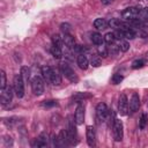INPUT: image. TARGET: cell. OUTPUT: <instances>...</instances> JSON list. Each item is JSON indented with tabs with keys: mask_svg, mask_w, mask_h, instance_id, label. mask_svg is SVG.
Listing matches in <instances>:
<instances>
[{
	"mask_svg": "<svg viewBox=\"0 0 148 148\" xmlns=\"http://www.w3.org/2000/svg\"><path fill=\"white\" fill-rule=\"evenodd\" d=\"M60 71H61V73L65 75V77H67L71 82L76 83V82L79 81V79H77V76H76V74H75V72H74V69H73L68 64H66V62L60 64Z\"/></svg>",
	"mask_w": 148,
	"mask_h": 148,
	"instance_id": "7a4b0ae2",
	"label": "cell"
},
{
	"mask_svg": "<svg viewBox=\"0 0 148 148\" xmlns=\"http://www.w3.org/2000/svg\"><path fill=\"white\" fill-rule=\"evenodd\" d=\"M31 89L32 92L37 96L42 95L44 92V81L40 76H34L31 80Z\"/></svg>",
	"mask_w": 148,
	"mask_h": 148,
	"instance_id": "277c9868",
	"label": "cell"
},
{
	"mask_svg": "<svg viewBox=\"0 0 148 148\" xmlns=\"http://www.w3.org/2000/svg\"><path fill=\"white\" fill-rule=\"evenodd\" d=\"M75 123L77 125H82L84 121V106L82 104H79L75 109Z\"/></svg>",
	"mask_w": 148,
	"mask_h": 148,
	"instance_id": "4fadbf2b",
	"label": "cell"
},
{
	"mask_svg": "<svg viewBox=\"0 0 148 148\" xmlns=\"http://www.w3.org/2000/svg\"><path fill=\"white\" fill-rule=\"evenodd\" d=\"M108 24L111 27V28H114V29H120V25H121V21L120 20H118V18H111L109 22H108Z\"/></svg>",
	"mask_w": 148,
	"mask_h": 148,
	"instance_id": "f546056e",
	"label": "cell"
},
{
	"mask_svg": "<svg viewBox=\"0 0 148 148\" xmlns=\"http://www.w3.org/2000/svg\"><path fill=\"white\" fill-rule=\"evenodd\" d=\"M57 139H58V147L71 146L69 138H68V134H67V131L66 130H61L60 133L57 135Z\"/></svg>",
	"mask_w": 148,
	"mask_h": 148,
	"instance_id": "30bf717a",
	"label": "cell"
},
{
	"mask_svg": "<svg viewBox=\"0 0 148 148\" xmlns=\"http://www.w3.org/2000/svg\"><path fill=\"white\" fill-rule=\"evenodd\" d=\"M108 51H109V54H111V56H116V54L120 51V49H119V45H116V44L113 43V44H109V46H108Z\"/></svg>",
	"mask_w": 148,
	"mask_h": 148,
	"instance_id": "d4e9b609",
	"label": "cell"
},
{
	"mask_svg": "<svg viewBox=\"0 0 148 148\" xmlns=\"http://www.w3.org/2000/svg\"><path fill=\"white\" fill-rule=\"evenodd\" d=\"M94 27L97 29V30H104L106 27H108V22L104 20V18H96L94 21Z\"/></svg>",
	"mask_w": 148,
	"mask_h": 148,
	"instance_id": "ffe728a7",
	"label": "cell"
},
{
	"mask_svg": "<svg viewBox=\"0 0 148 148\" xmlns=\"http://www.w3.org/2000/svg\"><path fill=\"white\" fill-rule=\"evenodd\" d=\"M97 52H98V56L105 58L109 56V51H108V46H104L103 44L102 45H98V49H97Z\"/></svg>",
	"mask_w": 148,
	"mask_h": 148,
	"instance_id": "83f0119b",
	"label": "cell"
},
{
	"mask_svg": "<svg viewBox=\"0 0 148 148\" xmlns=\"http://www.w3.org/2000/svg\"><path fill=\"white\" fill-rule=\"evenodd\" d=\"M147 57H148V52H147Z\"/></svg>",
	"mask_w": 148,
	"mask_h": 148,
	"instance_id": "60d3db41",
	"label": "cell"
},
{
	"mask_svg": "<svg viewBox=\"0 0 148 148\" xmlns=\"http://www.w3.org/2000/svg\"><path fill=\"white\" fill-rule=\"evenodd\" d=\"M112 132H113V139L116 141H121L123 136H124V127H123V123L118 119H114L113 124H112Z\"/></svg>",
	"mask_w": 148,
	"mask_h": 148,
	"instance_id": "5b68a950",
	"label": "cell"
},
{
	"mask_svg": "<svg viewBox=\"0 0 148 148\" xmlns=\"http://www.w3.org/2000/svg\"><path fill=\"white\" fill-rule=\"evenodd\" d=\"M42 105H43L44 108H53V106H57L58 103H57V101L50 99V101H44V102L42 103Z\"/></svg>",
	"mask_w": 148,
	"mask_h": 148,
	"instance_id": "8d00e7d4",
	"label": "cell"
},
{
	"mask_svg": "<svg viewBox=\"0 0 148 148\" xmlns=\"http://www.w3.org/2000/svg\"><path fill=\"white\" fill-rule=\"evenodd\" d=\"M62 38H64V44H65L68 49H73V47H74V45H75V39H74V37H73L72 35L65 34Z\"/></svg>",
	"mask_w": 148,
	"mask_h": 148,
	"instance_id": "ac0fdd59",
	"label": "cell"
},
{
	"mask_svg": "<svg viewBox=\"0 0 148 148\" xmlns=\"http://www.w3.org/2000/svg\"><path fill=\"white\" fill-rule=\"evenodd\" d=\"M3 142H5V146H6V147L13 146V140H12V138H10V136H5Z\"/></svg>",
	"mask_w": 148,
	"mask_h": 148,
	"instance_id": "f35d334b",
	"label": "cell"
},
{
	"mask_svg": "<svg viewBox=\"0 0 148 148\" xmlns=\"http://www.w3.org/2000/svg\"><path fill=\"white\" fill-rule=\"evenodd\" d=\"M66 131H67V134H68L71 145L76 143V128H75V126H74L73 120H69V121H68V128H67Z\"/></svg>",
	"mask_w": 148,
	"mask_h": 148,
	"instance_id": "5bb4252c",
	"label": "cell"
},
{
	"mask_svg": "<svg viewBox=\"0 0 148 148\" xmlns=\"http://www.w3.org/2000/svg\"><path fill=\"white\" fill-rule=\"evenodd\" d=\"M76 61H77V65L81 69H87L89 66V60L84 54H79Z\"/></svg>",
	"mask_w": 148,
	"mask_h": 148,
	"instance_id": "2e32d148",
	"label": "cell"
},
{
	"mask_svg": "<svg viewBox=\"0 0 148 148\" xmlns=\"http://www.w3.org/2000/svg\"><path fill=\"white\" fill-rule=\"evenodd\" d=\"M123 79L124 77H123L121 74H113L112 77H111V81H112L113 84H118V83H120L123 81Z\"/></svg>",
	"mask_w": 148,
	"mask_h": 148,
	"instance_id": "d590c367",
	"label": "cell"
},
{
	"mask_svg": "<svg viewBox=\"0 0 148 148\" xmlns=\"http://www.w3.org/2000/svg\"><path fill=\"white\" fill-rule=\"evenodd\" d=\"M112 1H113V0H101V2H102L103 5H105V6H106V5H110Z\"/></svg>",
	"mask_w": 148,
	"mask_h": 148,
	"instance_id": "ab89813d",
	"label": "cell"
},
{
	"mask_svg": "<svg viewBox=\"0 0 148 148\" xmlns=\"http://www.w3.org/2000/svg\"><path fill=\"white\" fill-rule=\"evenodd\" d=\"M96 116L101 121H105V119L109 116V110L105 103H98L96 106Z\"/></svg>",
	"mask_w": 148,
	"mask_h": 148,
	"instance_id": "ba28073f",
	"label": "cell"
},
{
	"mask_svg": "<svg viewBox=\"0 0 148 148\" xmlns=\"http://www.w3.org/2000/svg\"><path fill=\"white\" fill-rule=\"evenodd\" d=\"M116 39H117V38H116L114 32H108V34L104 36V42L108 43V44H113Z\"/></svg>",
	"mask_w": 148,
	"mask_h": 148,
	"instance_id": "4316f807",
	"label": "cell"
},
{
	"mask_svg": "<svg viewBox=\"0 0 148 148\" xmlns=\"http://www.w3.org/2000/svg\"><path fill=\"white\" fill-rule=\"evenodd\" d=\"M128 106H130V110L131 112H135L139 110L140 108V97L136 92H133L131 98H130V103H128Z\"/></svg>",
	"mask_w": 148,
	"mask_h": 148,
	"instance_id": "7c38bea8",
	"label": "cell"
},
{
	"mask_svg": "<svg viewBox=\"0 0 148 148\" xmlns=\"http://www.w3.org/2000/svg\"><path fill=\"white\" fill-rule=\"evenodd\" d=\"M86 136H87V143L89 147H94L96 143V133L95 128L92 126H87L86 130Z\"/></svg>",
	"mask_w": 148,
	"mask_h": 148,
	"instance_id": "9c48e42d",
	"label": "cell"
},
{
	"mask_svg": "<svg viewBox=\"0 0 148 148\" xmlns=\"http://www.w3.org/2000/svg\"><path fill=\"white\" fill-rule=\"evenodd\" d=\"M51 83L53 86H59L61 83V75L57 68L52 67V73H51Z\"/></svg>",
	"mask_w": 148,
	"mask_h": 148,
	"instance_id": "9a60e30c",
	"label": "cell"
},
{
	"mask_svg": "<svg viewBox=\"0 0 148 148\" xmlns=\"http://www.w3.org/2000/svg\"><path fill=\"white\" fill-rule=\"evenodd\" d=\"M50 52H51V54H52L54 58H57V59H60V58L62 57L61 47H59V46H57V45H53V44H52V46L50 47Z\"/></svg>",
	"mask_w": 148,
	"mask_h": 148,
	"instance_id": "44dd1931",
	"label": "cell"
},
{
	"mask_svg": "<svg viewBox=\"0 0 148 148\" xmlns=\"http://www.w3.org/2000/svg\"><path fill=\"white\" fill-rule=\"evenodd\" d=\"M128 99L125 94H121L118 99V112L120 116H126L128 112Z\"/></svg>",
	"mask_w": 148,
	"mask_h": 148,
	"instance_id": "8992f818",
	"label": "cell"
},
{
	"mask_svg": "<svg viewBox=\"0 0 148 148\" xmlns=\"http://www.w3.org/2000/svg\"><path fill=\"white\" fill-rule=\"evenodd\" d=\"M143 65H145V60L143 59H136V60H134L132 62V68L138 69V68H141Z\"/></svg>",
	"mask_w": 148,
	"mask_h": 148,
	"instance_id": "836d02e7",
	"label": "cell"
},
{
	"mask_svg": "<svg viewBox=\"0 0 148 148\" xmlns=\"http://www.w3.org/2000/svg\"><path fill=\"white\" fill-rule=\"evenodd\" d=\"M7 87V77H6V73L3 69L0 71V88L3 89Z\"/></svg>",
	"mask_w": 148,
	"mask_h": 148,
	"instance_id": "f1b7e54d",
	"label": "cell"
},
{
	"mask_svg": "<svg viewBox=\"0 0 148 148\" xmlns=\"http://www.w3.org/2000/svg\"><path fill=\"white\" fill-rule=\"evenodd\" d=\"M88 97H90V95L89 94H86V92H77V94H75L74 96H73V99L74 101H77V103H80L82 99H84V98H88Z\"/></svg>",
	"mask_w": 148,
	"mask_h": 148,
	"instance_id": "1f68e13d",
	"label": "cell"
},
{
	"mask_svg": "<svg viewBox=\"0 0 148 148\" xmlns=\"http://www.w3.org/2000/svg\"><path fill=\"white\" fill-rule=\"evenodd\" d=\"M90 38H91V42L95 45H102L103 42H104V37L99 32H92L91 36H90Z\"/></svg>",
	"mask_w": 148,
	"mask_h": 148,
	"instance_id": "d6986e66",
	"label": "cell"
},
{
	"mask_svg": "<svg viewBox=\"0 0 148 148\" xmlns=\"http://www.w3.org/2000/svg\"><path fill=\"white\" fill-rule=\"evenodd\" d=\"M13 92L14 89H12L10 87H6L3 89H1V94H0V103L2 106H8L12 103L13 99Z\"/></svg>",
	"mask_w": 148,
	"mask_h": 148,
	"instance_id": "3957f363",
	"label": "cell"
},
{
	"mask_svg": "<svg viewBox=\"0 0 148 148\" xmlns=\"http://www.w3.org/2000/svg\"><path fill=\"white\" fill-rule=\"evenodd\" d=\"M49 145V136L46 133H40L36 139H35V142L32 143L34 147H37V148H42V147H46Z\"/></svg>",
	"mask_w": 148,
	"mask_h": 148,
	"instance_id": "8fae6325",
	"label": "cell"
},
{
	"mask_svg": "<svg viewBox=\"0 0 148 148\" xmlns=\"http://www.w3.org/2000/svg\"><path fill=\"white\" fill-rule=\"evenodd\" d=\"M147 123H148L147 114L146 113H141V117L139 119V127H140V130H145L146 126H147Z\"/></svg>",
	"mask_w": 148,
	"mask_h": 148,
	"instance_id": "cb8c5ba5",
	"label": "cell"
},
{
	"mask_svg": "<svg viewBox=\"0 0 148 148\" xmlns=\"http://www.w3.org/2000/svg\"><path fill=\"white\" fill-rule=\"evenodd\" d=\"M138 18H140L141 21H147L148 22V7H145V8L140 9Z\"/></svg>",
	"mask_w": 148,
	"mask_h": 148,
	"instance_id": "484cf974",
	"label": "cell"
},
{
	"mask_svg": "<svg viewBox=\"0 0 148 148\" xmlns=\"http://www.w3.org/2000/svg\"><path fill=\"white\" fill-rule=\"evenodd\" d=\"M21 76L23 77L24 82H27V81L29 80V77H30V69H29L28 67L23 66V67L21 68Z\"/></svg>",
	"mask_w": 148,
	"mask_h": 148,
	"instance_id": "4dcf8cb0",
	"label": "cell"
},
{
	"mask_svg": "<svg viewBox=\"0 0 148 148\" xmlns=\"http://www.w3.org/2000/svg\"><path fill=\"white\" fill-rule=\"evenodd\" d=\"M13 89H14L15 95L18 98L23 97V95H24V80L21 76V74L20 75L17 74V75L14 76V80H13Z\"/></svg>",
	"mask_w": 148,
	"mask_h": 148,
	"instance_id": "6da1fadb",
	"label": "cell"
},
{
	"mask_svg": "<svg viewBox=\"0 0 148 148\" xmlns=\"http://www.w3.org/2000/svg\"><path fill=\"white\" fill-rule=\"evenodd\" d=\"M119 49H120L121 52H126V51H128V49H130V43L126 42V40H124V39H120Z\"/></svg>",
	"mask_w": 148,
	"mask_h": 148,
	"instance_id": "d6a6232c",
	"label": "cell"
},
{
	"mask_svg": "<svg viewBox=\"0 0 148 148\" xmlns=\"http://www.w3.org/2000/svg\"><path fill=\"white\" fill-rule=\"evenodd\" d=\"M101 58L98 56H91V59H90V64L94 66V67H98L101 65Z\"/></svg>",
	"mask_w": 148,
	"mask_h": 148,
	"instance_id": "e575fe53",
	"label": "cell"
},
{
	"mask_svg": "<svg viewBox=\"0 0 148 148\" xmlns=\"http://www.w3.org/2000/svg\"><path fill=\"white\" fill-rule=\"evenodd\" d=\"M40 72H42V76H43L44 81H46V82L51 83V73H52V67H50V66H43V67H42V69H40Z\"/></svg>",
	"mask_w": 148,
	"mask_h": 148,
	"instance_id": "e0dca14e",
	"label": "cell"
},
{
	"mask_svg": "<svg viewBox=\"0 0 148 148\" xmlns=\"http://www.w3.org/2000/svg\"><path fill=\"white\" fill-rule=\"evenodd\" d=\"M52 44L53 45H57L59 47H62L64 46V38L60 37V35L56 34V35L52 36Z\"/></svg>",
	"mask_w": 148,
	"mask_h": 148,
	"instance_id": "603a6c76",
	"label": "cell"
},
{
	"mask_svg": "<svg viewBox=\"0 0 148 148\" xmlns=\"http://www.w3.org/2000/svg\"><path fill=\"white\" fill-rule=\"evenodd\" d=\"M60 29H61V31L64 32V35L65 34H69L71 32V24L69 23H61L60 24Z\"/></svg>",
	"mask_w": 148,
	"mask_h": 148,
	"instance_id": "74e56055",
	"label": "cell"
},
{
	"mask_svg": "<svg viewBox=\"0 0 148 148\" xmlns=\"http://www.w3.org/2000/svg\"><path fill=\"white\" fill-rule=\"evenodd\" d=\"M139 12H140V9L136 8V7H128V8H126V9L123 10L121 16H123V18H125L126 21H132V20L138 18Z\"/></svg>",
	"mask_w": 148,
	"mask_h": 148,
	"instance_id": "52a82bcc",
	"label": "cell"
},
{
	"mask_svg": "<svg viewBox=\"0 0 148 148\" xmlns=\"http://www.w3.org/2000/svg\"><path fill=\"white\" fill-rule=\"evenodd\" d=\"M121 31L124 32V37L125 38H128V39H133L135 37V35H136L135 31H134V29L132 27H128V28H126V29H124Z\"/></svg>",
	"mask_w": 148,
	"mask_h": 148,
	"instance_id": "7402d4cb",
	"label": "cell"
}]
</instances>
